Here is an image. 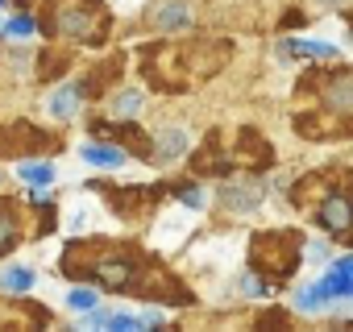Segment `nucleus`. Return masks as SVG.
<instances>
[{
	"instance_id": "f257e3e1",
	"label": "nucleus",
	"mask_w": 353,
	"mask_h": 332,
	"mask_svg": "<svg viewBox=\"0 0 353 332\" xmlns=\"http://www.w3.org/2000/svg\"><path fill=\"white\" fill-rule=\"evenodd\" d=\"M46 30L54 38H75V42H100L108 30L104 0H50Z\"/></svg>"
},
{
	"instance_id": "ddd939ff",
	"label": "nucleus",
	"mask_w": 353,
	"mask_h": 332,
	"mask_svg": "<svg viewBox=\"0 0 353 332\" xmlns=\"http://www.w3.org/2000/svg\"><path fill=\"white\" fill-rule=\"evenodd\" d=\"M79 154H83V162H92V166H121V162H125V149H121V145H108V141H104V145H83Z\"/></svg>"
},
{
	"instance_id": "39448f33",
	"label": "nucleus",
	"mask_w": 353,
	"mask_h": 332,
	"mask_svg": "<svg viewBox=\"0 0 353 332\" xmlns=\"http://www.w3.org/2000/svg\"><path fill=\"white\" fill-rule=\"evenodd\" d=\"M221 200H225V208L229 212H254L258 204H262V183H225L221 187Z\"/></svg>"
},
{
	"instance_id": "9b49d317",
	"label": "nucleus",
	"mask_w": 353,
	"mask_h": 332,
	"mask_svg": "<svg viewBox=\"0 0 353 332\" xmlns=\"http://www.w3.org/2000/svg\"><path fill=\"white\" fill-rule=\"evenodd\" d=\"M154 25L158 30H188L192 17H188V9L179 5V0H166V5L158 9V17H154Z\"/></svg>"
},
{
	"instance_id": "f3484780",
	"label": "nucleus",
	"mask_w": 353,
	"mask_h": 332,
	"mask_svg": "<svg viewBox=\"0 0 353 332\" xmlns=\"http://www.w3.org/2000/svg\"><path fill=\"white\" fill-rule=\"evenodd\" d=\"M34 34H38V21H30V17H13L5 25V38H34Z\"/></svg>"
},
{
	"instance_id": "20e7f679",
	"label": "nucleus",
	"mask_w": 353,
	"mask_h": 332,
	"mask_svg": "<svg viewBox=\"0 0 353 332\" xmlns=\"http://www.w3.org/2000/svg\"><path fill=\"white\" fill-rule=\"evenodd\" d=\"M316 220L328 229V233H336V237H345V233H353V200L336 187V191H324L320 196V208H316Z\"/></svg>"
},
{
	"instance_id": "9d476101",
	"label": "nucleus",
	"mask_w": 353,
	"mask_h": 332,
	"mask_svg": "<svg viewBox=\"0 0 353 332\" xmlns=\"http://www.w3.org/2000/svg\"><path fill=\"white\" fill-rule=\"evenodd\" d=\"M34 282H38V274H34L30 266H9V270H0V291L26 295V291H34Z\"/></svg>"
},
{
	"instance_id": "6e6552de",
	"label": "nucleus",
	"mask_w": 353,
	"mask_h": 332,
	"mask_svg": "<svg viewBox=\"0 0 353 332\" xmlns=\"http://www.w3.org/2000/svg\"><path fill=\"white\" fill-rule=\"evenodd\" d=\"M183 149H188V133H183V129H162L158 141H154V158H158V162L179 158Z\"/></svg>"
},
{
	"instance_id": "423d86ee",
	"label": "nucleus",
	"mask_w": 353,
	"mask_h": 332,
	"mask_svg": "<svg viewBox=\"0 0 353 332\" xmlns=\"http://www.w3.org/2000/svg\"><path fill=\"white\" fill-rule=\"evenodd\" d=\"M320 287L328 291L332 303L345 299V295H353V253H349V258H336V262L328 266V274L320 278Z\"/></svg>"
},
{
	"instance_id": "f03ea898",
	"label": "nucleus",
	"mask_w": 353,
	"mask_h": 332,
	"mask_svg": "<svg viewBox=\"0 0 353 332\" xmlns=\"http://www.w3.org/2000/svg\"><path fill=\"white\" fill-rule=\"evenodd\" d=\"M320 112H324V125L312 129V133H320L316 141H324L332 133H353V67L328 71L320 79Z\"/></svg>"
},
{
	"instance_id": "6ab92c4d",
	"label": "nucleus",
	"mask_w": 353,
	"mask_h": 332,
	"mask_svg": "<svg viewBox=\"0 0 353 332\" xmlns=\"http://www.w3.org/2000/svg\"><path fill=\"white\" fill-rule=\"evenodd\" d=\"M303 258H312V262H324V258H328V245H324V241H312V245H303Z\"/></svg>"
},
{
	"instance_id": "7ed1b4c3",
	"label": "nucleus",
	"mask_w": 353,
	"mask_h": 332,
	"mask_svg": "<svg viewBox=\"0 0 353 332\" xmlns=\"http://www.w3.org/2000/svg\"><path fill=\"white\" fill-rule=\"evenodd\" d=\"M299 253H303V237H299V233H258L250 262H254V270H262V274L274 266V287H279L283 278L295 274Z\"/></svg>"
},
{
	"instance_id": "dca6fc26",
	"label": "nucleus",
	"mask_w": 353,
	"mask_h": 332,
	"mask_svg": "<svg viewBox=\"0 0 353 332\" xmlns=\"http://www.w3.org/2000/svg\"><path fill=\"white\" fill-rule=\"evenodd\" d=\"M96 303H100V295L88 291V287H71V291H67V307H71V311H92Z\"/></svg>"
},
{
	"instance_id": "aec40b11",
	"label": "nucleus",
	"mask_w": 353,
	"mask_h": 332,
	"mask_svg": "<svg viewBox=\"0 0 353 332\" xmlns=\"http://www.w3.org/2000/svg\"><path fill=\"white\" fill-rule=\"evenodd\" d=\"M316 9H332V5H345V0H312Z\"/></svg>"
},
{
	"instance_id": "4468645a",
	"label": "nucleus",
	"mask_w": 353,
	"mask_h": 332,
	"mask_svg": "<svg viewBox=\"0 0 353 332\" xmlns=\"http://www.w3.org/2000/svg\"><path fill=\"white\" fill-rule=\"evenodd\" d=\"M141 104H145V96H141L137 87H125V92H117V96H112V112H117V116H125V121H133V116L141 112Z\"/></svg>"
},
{
	"instance_id": "a211bd4d",
	"label": "nucleus",
	"mask_w": 353,
	"mask_h": 332,
	"mask_svg": "<svg viewBox=\"0 0 353 332\" xmlns=\"http://www.w3.org/2000/svg\"><path fill=\"white\" fill-rule=\"evenodd\" d=\"M88 216H92V204H88V200H79V204H75V212L67 216V229H71V233H83V229H88Z\"/></svg>"
},
{
	"instance_id": "0eeeda50",
	"label": "nucleus",
	"mask_w": 353,
	"mask_h": 332,
	"mask_svg": "<svg viewBox=\"0 0 353 332\" xmlns=\"http://www.w3.org/2000/svg\"><path fill=\"white\" fill-rule=\"evenodd\" d=\"M79 100H83V87L79 83H63L54 96H50V116H59V121H71L75 112H79Z\"/></svg>"
},
{
	"instance_id": "412c9836",
	"label": "nucleus",
	"mask_w": 353,
	"mask_h": 332,
	"mask_svg": "<svg viewBox=\"0 0 353 332\" xmlns=\"http://www.w3.org/2000/svg\"><path fill=\"white\" fill-rule=\"evenodd\" d=\"M0 5H5V0H0Z\"/></svg>"
},
{
	"instance_id": "2eb2a0df",
	"label": "nucleus",
	"mask_w": 353,
	"mask_h": 332,
	"mask_svg": "<svg viewBox=\"0 0 353 332\" xmlns=\"http://www.w3.org/2000/svg\"><path fill=\"white\" fill-rule=\"evenodd\" d=\"M17 245V216L13 208H0V253H9Z\"/></svg>"
},
{
	"instance_id": "f8f14e48",
	"label": "nucleus",
	"mask_w": 353,
	"mask_h": 332,
	"mask_svg": "<svg viewBox=\"0 0 353 332\" xmlns=\"http://www.w3.org/2000/svg\"><path fill=\"white\" fill-rule=\"evenodd\" d=\"M17 175H21V183H30V187H50V183H54V166H50L46 158H42V162H21Z\"/></svg>"
},
{
	"instance_id": "1a4fd4ad",
	"label": "nucleus",
	"mask_w": 353,
	"mask_h": 332,
	"mask_svg": "<svg viewBox=\"0 0 353 332\" xmlns=\"http://www.w3.org/2000/svg\"><path fill=\"white\" fill-rule=\"evenodd\" d=\"M283 50H291L299 59H336V46L332 42H316V38H291V42H283Z\"/></svg>"
}]
</instances>
